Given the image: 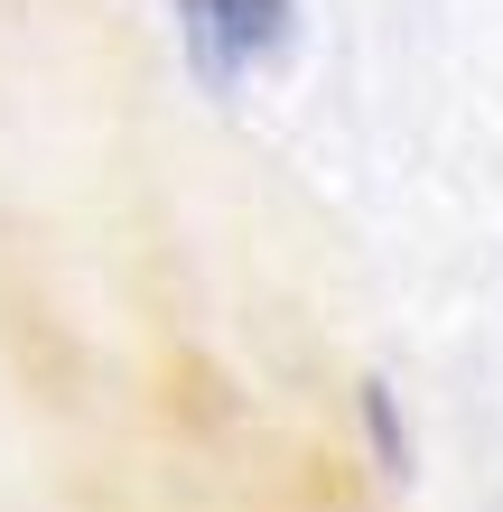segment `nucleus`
<instances>
[{"label":"nucleus","mask_w":503,"mask_h":512,"mask_svg":"<svg viewBox=\"0 0 503 512\" xmlns=\"http://www.w3.org/2000/svg\"><path fill=\"white\" fill-rule=\"evenodd\" d=\"M168 10H177L187 75L224 103L299 56V0H168Z\"/></svg>","instance_id":"nucleus-1"},{"label":"nucleus","mask_w":503,"mask_h":512,"mask_svg":"<svg viewBox=\"0 0 503 512\" xmlns=\"http://www.w3.org/2000/svg\"><path fill=\"white\" fill-rule=\"evenodd\" d=\"M354 419H364V447H373V466L392 475V485H410V419L392 401V382H354Z\"/></svg>","instance_id":"nucleus-2"}]
</instances>
